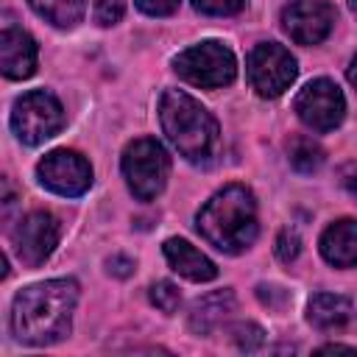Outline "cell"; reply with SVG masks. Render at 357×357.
Returning a JSON list of instances; mask_svg holds the SVG:
<instances>
[{
    "instance_id": "7",
    "label": "cell",
    "mask_w": 357,
    "mask_h": 357,
    "mask_svg": "<svg viewBox=\"0 0 357 357\" xmlns=\"http://www.w3.org/2000/svg\"><path fill=\"white\" fill-rule=\"evenodd\" d=\"M248 81L262 98H279L296 81V59L276 42H262L248 53Z\"/></svg>"
},
{
    "instance_id": "21",
    "label": "cell",
    "mask_w": 357,
    "mask_h": 357,
    "mask_svg": "<svg viewBox=\"0 0 357 357\" xmlns=\"http://www.w3.org/2000/svg\"><path fill=\"white\" fill-rule=\"evenodd\" d=\"M245 0H192V6L201 11V14H212V17H229V14H237L243 8Z\"/></svg>"
},
{
    "instance_id": "9",
    "label": "cell",
    "mask_w": 357,
    "mask_h": 357,
    "mask_svg": "<svg viewBox=\"0 0 357 357\" xmlns=\"http://www.w3.org/2000/svg\"><path fill=\"white\" fill-rule=\"evenodd\" d=\"M36 176L42 181V187H47L50 192L75 198L84 195L92 184V167L89 162L75 153V151H50L39 165H36Z\"/></svg>"
},
{
    "instance_id": "4",
    "label": "cell",
    "mask_w": 357,
    "mask_h": 357,
    "mask_svg": "<svg viewBox=\"0 0 357 357\" xmlns=\"http://www.w3.org/2000/svg\"><path fill=\"white\" fill-rule=\"evenodd\" d=\"M173 67H176L178 78H184L192 86H204V89L226 86L237 75L234 53L223 42H215V39L181 50L173 59Z\"/></svg>"
},
{
    "instance_id": "28",
    "label": "cell",
    "mask_w": 357,
    "mask_h": 357,
    "mask_svg": "<svg viewBox=\"0 0 357 357\" xmlns=\"http://www.w3.org/2000/svg\"><path fill=\"white\" fill-rule=\"evenodd\" d=\"M349 81L357 86V56L351 59V67H349Z\"/></svg>"
},
{
    "instance_id": "23",
    "label": "cell",
    "mask_w": 357,
    "mask_h": 357,
    "mask_svg": "<svg viewBox=\"0 0 357 357\" xmlns=\"http://www.w3.org/2000/svg\"><path fill=\"white\" fill-rule=\"evenodd\" d=\"M298 251H301L298 234L290 231V229H284V231L276 237V257H279L282 262H293V259L298 257Z\"/></svg>"
},
{
    "instance_id": "5",
    "label": "cell",
    "mask_w": 357,
    "mask_h": 357,
    "mask_svg": "<svg viewBox=\"0 0 357 357\" xmlns=\"http://www.w3.org/2000/svg\"><path fill=\"white\" fill-rule=\"evenodd\" d=\"M170 173V159L165 153V148L151 139H134L126 151H123V176L128 190L139 198V201H151L165 190Z\"/></svg>"
},
{
    "instance_id": "13",
    "label": "cell",
    "mask_w": 357,
    "mask_h": 357,
    "mask_svg": "<svg viewBox=\"0 0 357 357\" xmlns=\"http://www.w3.org/2000/svg\"><path fill=\"white\" fill-rule=\"evenodd\" d=\"M165 257L176 273H181L190 282H212L218 276V268L209 257H204L195 245H190L181 237H170L165 243Z\"/></svg>"
},
{
    "instance_id": "12",
    "label": "cell",
    "mask_w": 357,
    "mask_h": 357,
    "mask_svg": "<svg viewBox=\"0 0 357 357\" xmlns=\"http://www.w3.org/2000/svg\"><path fill=\"white\" fill-rule=\"evenodd\" d=\"M0 70L6 78H28L36 70V42L20 28H3L0 33Z\"/></svg>"
},
{
    "instance_id": "20",
    "label": "cell",
    "mask_w": 357,
    "mask_h": 357,
    "mask_svg": "<svg viewBox=\"0 0 357 357\" xmlns=\"http://www.w3.org/2000/svg\"><path fill=\"white\" fill-rule=\"evenodd\" d=\"M234 343L243 351H257L265 343V332L257 324H240V326H234Z\"/></svg>"
},
{
    "instance_id": "22",
    "label": "cell",
    "mask_w": 357,
    "mask_h": 357,
    "mask_svg": "<svg viewBox=\"0 0 357 357\" xmlns=\"http://www.w3.org/2000/svg\"><path fill=\"white\" fill-rule=\"evenodd\" d=\"M123 11H126L123 0H95V6H92V14H95V20H98L100 25H114V22H120Z\"/></svg>"
},
{
    "instance_id": "24",
    "label": "cell",
    "mask_w": 357,
    "mask_h": 357,
    "mask_svg": "<svg viewBox=\"0 0 357 357\" xmlns=\"http://www.w3.org/2000/svg\"><path fill=\"white\" fill-rule=\"evenodd\" d=\"M257 296L262 304H268L271 310H282L287 301H290V293L284 287H276V284H259L257 287Z\"/></svg>"
},
{
    "instance_id": "11",
    "label": "cell",
    "mask_w": 357,
    "mask_h": 357,
    "mask_svg": "<svg viewBox=\"0 0 357 357\" xmlns=\"http://www.w3.org/2000/svg\"><path fill=\"white\" fill-rule=\"evenodd\" d=\"M282 25L298 45H318L335 25V8L326 0H296L282 11Z\"/></svg>"
},
{
    "instance_id": "2",
    "label": "cell",
    "mask_w": 357,
    "mask_h": 357,
    "mask_svg": "<svg viewBox=\"0 0 357 357\" xmlns=\"http://www.w3.org/2000/svg\"><path fill=\"white\" fill-rule=\"evenodd\" d=\"M195 226L201 237L223 254L245 251L257 237V204L248 187L229 184L215 192L198 212Z\"/></svg>"
},
{
    "instance_id": "15",
    "label": "cell",
    "mask_w": 357,
    "mask_h": 357,
    "mask_svg": "<svg viewBox=\"0 0 357 357\" xmlns=\"http://www.w3.org/2000/svg\"><path fill=\"white\" fill-rule=\"evenodd\" d=\"M237 301L231 296V290H218V293H209L204 298H198L190 310V329L195 335H212L231 312H234Z\"/></svg>"
},
{
    "instance_id": "10",
    "label": "cell",
    "mask_w": 357,
    "mask_h": 357,
    "mask_svg": "<svg viewBox=\"0 0 357 357\" xmlns=\"http://www.w3.org/2000/svg\"><path fill=\"white\" fill-rule=\"evenodd\" d=\"M11 237H14L17 257L25 265L36 268L53 254V248L59 243V220L50 212L36 209V212H31L20 220V226L14 229Z\"/></svg>"
},
{
    "instance_id": "25",
    "label": "cell",
    "mask_w": 357,
    "mask_h": 357,
    "mask_svg": "<svg viewBox=\"0 0 357 357\" xmlns=\"http://www.w3.org/2000/svg\"><path fill=\"white\" fill-rule=\"evenodd\" d=\"M137 8L148 17H167L178 8V0H137Z\"/></svg>"
},
{
    "instance_id": "18",
    "label": "cell",
    "mask_w": 357,
    "mask_h": 357,
    "mask_svg": "<svg viewBox=\"0 0 357 357\" xmlns=\"http://www.w3.org/2000/svg\"><path fill=\"white\" fill-rule=\"evenodd\" d=\"M324 162V151L318 142H312L310 137H296L290 145V165L298 173H315Z\"/></svg>"
},
{
    "instance_id": "29",
    "label": "cell",
    "mask_w": 357,
    "mask_h": 357,
    "mask_svg": "<svg viewBox=\"0 0 357 357\" xmlns=\"http://www.w3.org/2000/svg\"><path fill=\"white\" fill-rule=\"evenodd\" d=\"M349 6H351V11L357 14V0H349Z\"/></svg>"
},
{
    "instance_id": "1",
    "label": "cell",
    "mask_w": 357,
    "mask_h": 357,
    "mask_svg": "<svg viewBox=\"0 0 357 357\" xmlns=\"http://www.w3.org/2000/svg\"><path fill=\"white\" fill-rule=\"evenodd\" d=\"M78 284L73 279H50L17 293L11 307V332L31 346H50L70 335Z\"/></svg>"
},
{
    "instance_id": "19",
    "label": "cell",
    "mask_w": 357,
    "mask_h": 357,
    "mask_svg": "<svg viewBox=\"0 0 357 357\" xmlns=\"http://www.w3.org/2000/svg\"><path fill=\"white\" fill-rule=\"evenodd\" d=\"M151 301L162 312H176L181 304V293L173 282H156V284H151Z\"/></svg>"
},
{
    "instance_id": "3",
    "label": "cell",
    "mask_w": 357,
    "mask_h": 357,
    "mask_svg": "<svg viewBox=\"0 0 357 357\" xmlns=\"http://www.w3.org/2000/svg\"><path fill=\"white\" fill-rule=\"evenodd\" d=\"M159 120L167 139L187 162H212L220 145V128L195 98H190L181 89H167L159 100Z\"/></svg>"
},
{
    "instance_id": "6",
    "label": "cell",
    "mask_w": 357,
    "mask_h": 357,
    "mask_svg": "<svg viewBox=\"0 0 357 357\" xmlns=\"http://www.w3.org/2000/svg\"><path fill=\"white\" fill-rule=\"evenodd\" d=\"M61 126H64V109L50 92L33 89L14 100L11 128L20 137V142L39 145V142L50 139Z\"/></svg>"
},
{
    "instance_id": "8",
    "label": "cell",
    "mask_w": 357,
    "mask_h": 357,
    "mask_svg": "<svg viewBox=\"0 0 357 357\" xmlns=\"http://www.w3.org/2000/svg\"><path fill=\"white\" fill-rule=\"evenodd\" d=\"M293 106H296V114L301 117V123L310 126L312 131H332V128L340 126V120L346 114L343 92L329 78L310 81L296 95V103Z\"/></svg>"
},
{
    "instance_id": "14",
    "label": "cell",
    "mask_w": 357,
    "mask_h": 357,
    "mask_svg": "<svg viewBox=\"0 0 357 357\" xmlns=\"http://www.w3.org/2000/svg\"><path fill=\"white\" fill-rule=\"evenodd\" d=\"M321 254L335 268H351L357 265V220L343 218L321 234Z\"/></svg>"
},
{
    "instance_id": "16",
    "label": "cell",
    "mask_w": 357,
    "mask_h": 357,
    "mask_svg": "<svg viewBox=\"0 0 357 357\" xmlns=\"http://www.w3.org/2000/svg\"><path fill=\"white\" fill-rule=\"evenodd\" d=\"M351 318V301L346 296H335V293H318L310 298L307 307V321L315 329H340L346 326Z\"/></svg>"
},
{
    "instance_id": "26",
    "label": "cell",
    "mask_w": 357,
    "mask_h": 357,
    "mask_svg": "<svg viewBox=\"0 0 357 357\" xmlns=\"http://www.w3.org/2000/svg\"><path fill=\"white\" fill-rule=\"evenodd\" d=\"M106 265H109V271H112L114 276H128V273L134 271V262H131L128 257H112Z\"/></svg>"
},
{
    "instance_id": "27",
    "label": "cell",
    "mask_w": 357,
    "mask_h": 357,
    "mask_svg": "<svg viewBox=\"0 0 357 357\" xmlns=\"http://www.w3.org/2000/svg\"><path fill=\"white\" fill-rule=\"evenodd\" d=\"M343 184H346V190H349V192L357 198V165L346 170V176H343Z\"/></svg>"
},
{
    "instance_id": "17",
    "label": "cell",
    "mask_w": 357,
    "mask_h": 357,
    "mask_svg": "<svg viewBox=\"0 0 357 357\" xmlns=\"http://www.w3.org/2000/svg\"><path fill=\"white\" fill-rule=\"evenodd\" d=\"M31 8L56 28H73L84 17V0H28Z\"/></svg>"
}]
</instances>
